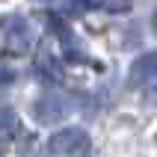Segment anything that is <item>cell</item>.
Instances as JSON below:
<instances>
[{"instance_id": "6da1fadb", "label": "cell", "mask_w": 157, "mask_h": 157, "mask_svg": "<svg viewBox=\"0 0 157 157\" xmlns=\"http://www.w3.org/2000/svg\"><path fill=\"white\" fill-rule=\"evenodd\" d=\"M48 148H51V154H62V157L83 154L89 148V133L83 128H62L48 140Z\"/></svg>"}, {"instance_id": "7a4b0ae2", "label": "cell", "mask_w": 157, "mask_h": 157, "mask_svg": "<svg viewBox=\"0 0 157 157\" xmlns=\"http://www.w3.org/2000/svg\"><path fill=\"white\" fill-rule=\"evenodd\" d=\"M71 110H74V104H71L68 95H44V98H39V101H36V107H33L36 119H39L42 124L59 122V119H65Z\"/></svg>"}, {"instance_id": "3957f363", "label": "cell", "mask_w": 157, "mask_h": 157, "mask_svg": "<svg viewBox=\"0 0 157 157\" xmlns=\"http://www.w3.org/2000/svg\"><path fill=\"white\" fill-rule=\"evenodd\" d=\"M30 30H27L24 21H15V27H9V33H6V51L9 53H24L27 48H30Z\"/></svg>"}, {"instance_id": "277c9868", "label": "cell", "mask_w": 157, "mask_h": 157, "mask_svg": "<svg viewBox=\"0 0 157 157\" xmlns=\"http://www.w3.org/2000/svg\"><path fill=\"white\" fill-rule=\"evenodd\" d=\"M154 65H157V56L154 53H145L131 65V83L140 86V83H151L154 80Z\"/></svg>"}, {"instance_id": "5b68a950", "label": "cell", "mask_w": 157, "mask_h": 157, "mask_svg": "<svg viewBox=\"0 0 157 157\" xmlns=\"http://www.w3.org/2000/svg\"><path fill=\"white\" fill-rule=\"evenodd\" d=\"M36 71H39V77L48 80V83H59V80H62V65L53 59L51 53H42V56H39Z\"/></svg>"}, {"instance_id": "8992f818", "label": "cell", "mask_w": 157, "mask_h": 157, "mask_svg": "<svg viewBox=\"0 0 157 157\" xmlns=\"http://www.w3.org/2000/svg\"><path fill=\"white\" fill-rule=\"evenodd\" d=\"M18 133V116L12 110H0V142L12 140Z\"/></svg>"}, {"instance_id": "52a82bcc", "label": "cell", "mask_w": 157, "mask_h": 157, "mask_svg": "<svg viewBox=\"0 0 157 157\" xmlns=\"http://www.w3.org/2000/svg\"><path fill=\"white\" fill-rule=\"evenodd\" d=\"M89 9H92V3H89V0H65V3H62V12H65V15H83V12H89Z\"/></svg>"}, {"instance_id": "ba28073f", "label": "cell", "mask_w": 157, "mask_h": 157, "mask_svg": "<svg viewBox=\"0 0 157 157\" xmlns=\"http://www.w3.org/2000/svg\"><path fill=\"white\" fill-rule=\"evenodd\" d=\"M92 6H101V9H110V12H128L131 9V0H89Z\"/></svg>"}, {"instance_id": "9c48e42d", "label": "cell", "mask_w": 157, "mask_h": 157, "mask_svg": "<svg viewBox=\"0 0 157 157\" xmlns=\"http://www.w3.org/2000/svg\"><path fill=\"white\" fill-rule=\"evenodd\" d=\"M18 80V71L12 65H0V86H12Z\"/></svg>"}, {"instance_id": "30bf717a", "label": "cell", "mask_w": 157, "mask_h": 157, "mask_svg": "<svg viewBox=\"0 0 157 157\" xmlns=\"http://www.w3.org/2000/svg\"><path fill=\"white\" fill-rule=\"evenodd\" d=\"M0 157H3V151H0Z\"/></svg>"}]
</instances>
